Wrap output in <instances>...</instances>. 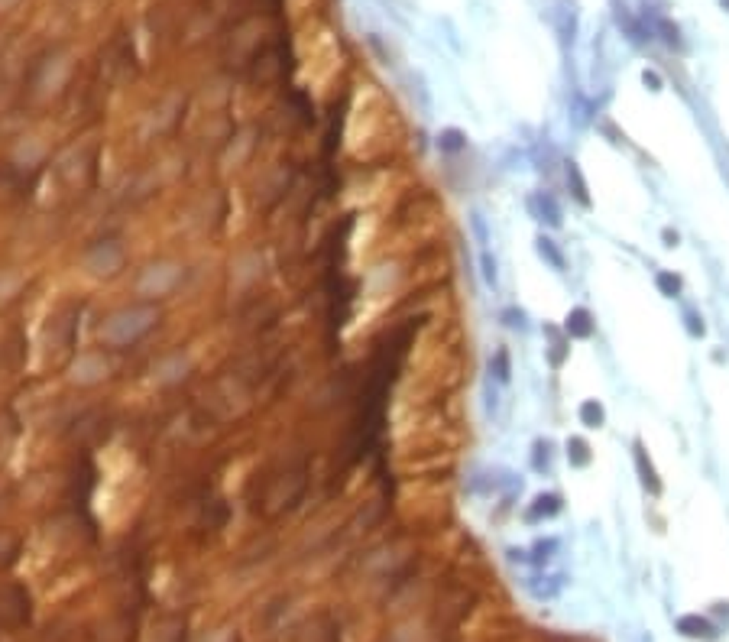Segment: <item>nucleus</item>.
Masks as SVG:
<instances>
[{"label": "nucleus", "instance_id": "f257e3e1", "mask_svg": "<svg viewBox=\"0 0 729 642\" xmlns=\"http://www.w3.org/2000/svg\"><path fill=\"white\" fill-rule=\"evenodd\" d=\"M678 633L688 636V639H704V642H710V639H716V626H713L707 617H697V613H690V617H681V620H678Z\"/></svg>", "mask_w": 729, "mask_h": 642}, {"label": "nucleus", "instance_id": "f03ea898", "mask_svg": "<svg viewBox=\"0 0 729 642\" xmlns=\"http://www.w3.org/2000/svg\"><path fill=\"white\" fill-rule=\"evenodd\" d=\"M567 334H570V338H590V334H593L590 312H584V308H574V312L567 315Z\"/></svg>", "mask_w": 729, "mask_h": 642}, {"label": "nucleus", "instance_id": "7ed1b4c3", "mask_svg": "<svg viewBox=\"0 0 729 642\" xmlns=\"http://www.w3.org/2000/svg\"><path fill=\"white\" fill-rule=\"evenodd\" d=\"M580 422L587 425V428H600V425H603V409L596 406L593 399L584 402V406H580Z\"/></svg>", "mask_w": 729, "mask_h": 642}, {"label": "nucleus", "instance_id": "20e7f679", "mask_svg": "<svg viewBox=\"0 0 729 642\" xmlns=\"http://www.w3.org/2000/svg\"><path fill=\"white\" fill-rule=\"evenodd\" d=\"M538 250H541V256H548V260H551V266H554V270H561V266H564L561 254L554 250V244H551V240H545V237H541V240H538Z\"/></svg>", "mask_w": 729, "mask_h": 642}, {"label": "nucleus", "instance_id": "39448f33", "mask_svg": "<svg viewBox=\"0 0 729 642\" xmlns=\"http://www.w3.org/2000/svg\"><path fill=\"white\" fill-rule=\"evenodd\" d=\"M636 457H638V471L645 473L642 480H645L648 487H652V490L658 493V490H662V487H658V480H655V471H652V464H645V454H642V448H638V454H636Z\"/></svg>", "mask_w": 729, "mask_h": 642}, {"label": "nucleus", "instance_id": "423d86ee", "mask_svg": "<svg viewBox=\"0 0 729 642\" xmlns=\"http://www.w3.org/2000/svg\"><path fill=\"white\" fill-rule=\"evenodd\" d=\"M567 451H570V457H574V464H587V461H590V457H587V445H584L580 438H570Z\"/></svg>", "mask_w": 729, "mask_h": 642}, {"label": "nucleus", "instance_id": "0eeeda50", "mask_svg": "<svg viewBox=\"0 0 729 642\" xmlns=\"http://www.w3.org/2000/svg\"><path fill=\"white\" fill-rule=\"evenodd\" d=\"M658 289H662L664 296H674V292L681 289L678 276H671V273H662V276H658Z\"/></svg>", "mask_w": 729, "mask_h": 642}, {"label": "nucleus", "instance_id": "6e6552de", "mask_svg": "<svg viewBox=\"0 0 729 642\" xmlns=\"http://www.w3.org/2000/svg\"><path fill=\"white\" fill-rule=\"evenodd\" d=\"M496 367H499V380H509V357L503 354V351H499V354H496Z\"/></svg>", "mask_w": 729, "mask_h": 642}, {"label": "nucleus", "instance_id": "1a4fd4ad", "mask_svg": "<svg viewBox=\"0 0 729 642\" xmlns=\"http://www.w3.org/2000/svg\"><path fill=\"white\" fill-rule=\"evenodd\" d=\"M645 85H652V91H658L662 88V78L655 75V72H645Z\"/></svg>", "mask_w": 729, "mask_h": 642}]
</instances>
